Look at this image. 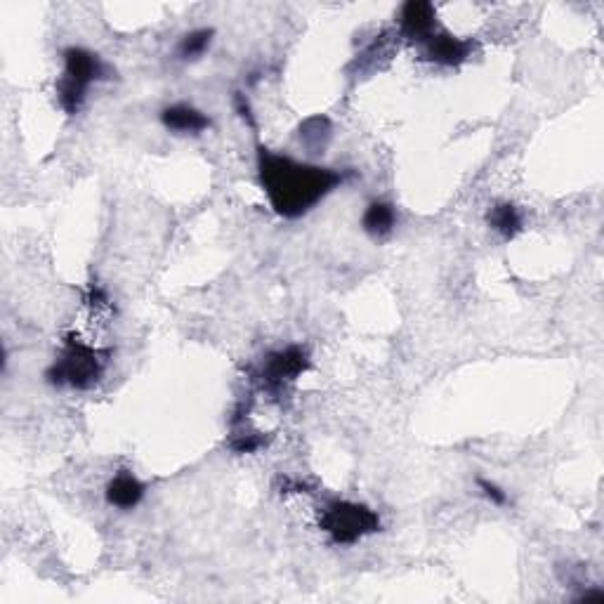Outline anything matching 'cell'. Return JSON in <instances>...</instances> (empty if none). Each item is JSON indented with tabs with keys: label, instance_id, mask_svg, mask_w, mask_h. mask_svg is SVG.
Returning a JSON list of instances; mask_svg holds the SVG:
<instances>
[{
	"label": "cell",
	"instance_id": "1",
	"mask_svg": "<svg viewBox=\"0 0 604 604\" xmlns=\"http://www.w3.org/2000/svg\"><path fill=\"white\" fill-rule=\"evenodd\" d=\"M258 175L262 192L267 194L274 213L286 220L310 213L319 201H324L350 177L345 170L293 161L265 147L258 149Z\"/></svg>",
	"mask_w": 604,
	"mask_h": 604
},
{
	"label": "cell",
	"instance_id": "2",
	"mask_svg": "<svg viewBox=\"0 0 604 604\" xmlns=\"http://www.w3.org/2000/svg\"><path fill=\"white\" fill-rule=\"evenodd\" d=\"M64 74L57 81V102L69 116H76L88 100L90 85L109 78L111 69L100 55L81 45H69L62 52Z\"/></svg>",
	"mask_w": 604,
	"mask_h": 604
},
{
	"label": "cell",
	"instance_id": "3",
	"mask_svg": "<svg viewBox=\"0 0 604 604\" xmlns=\"http://www.w3.org/2000/svg\"><path fill=\"white\" fill-rule=\"evenodd\" d=\"M107 354L97 352L95 347L81 343V340L67 338L64 350L52 361L45 371V380L55 387H71V390H90L104 373V359Z\"/></svg>",
	"mask_w": 604,
	"mask_h": 604
},
{
	"label": "cell",
	"instance_id": "4",
	"mask_svg": "<svg viewBox=\"0 0 604 604\" xmlns=\"http://www.w3.org/2000/svg\"><path fill=\"white\" fill-rule=\"evenodd\" d=\"M319 527L336 546H354L361 538L380 531V517L364 503L331 501L319 512Z\"/></svg>",
	"mask_w": 604,
	"mask_h": 604
},
{
	"label": "cell",
	"instance_id": "5",
	"mask_svg": "<svg viewBox=\"0 0 604 604\" xmlns=\"http://www.w3.org/2000/svg\"><path fill=\"white\" fill-rule=\"evenodd\" d=\"M310 369V354L300 345H288L269 352L258 369V383L267 392H281Z\"/></svg>",
	"mask_w": 604,
	"mask_h": 604
},
{
	"label": "cell",
	"instance_id": "6",
	"mask_svg": "<svg viewBox=\"0 0 604 604\" xmlns=\"http://www.w3.org/2000/svg\"><path fill=\"white\" fill-rule=\"evenodd\" d=\"M472 48L475 45L468 38H458L449 34V31H435L423 43V55L437 67H461L463 62H468Z\"/></svg>",
	"mask_w": 604,
	"mask_h": 604
},
{
	"label": "cell",
	"instance_id": "7",
	"mask_svg": "<svg viewBox=\"0 0 604 604\" xmlns=\"http://www.w3.org/2000/svg\"><path fill=\"white\" fill-rule=\"evenodd\" d=\"M397 24L404 38L423 45L437 31L435 5L428 3V0H409L399 10Z\"/></svg>",
	"mask_w": 604,
	"mask_h": 604
},
{
	"label": "cell",
	"instance_id": "8",
	"mask_svg": "<svg viewBox=\"0 0 604 604\" xmlns=\"http://www.w3.org/2000/svg\"><path fill=\"white\" fill-rule=\"evenodd\" d=\"M144 494H147V484L140 477H135L130 470L116 472L109 479L107 489H104V498L116 510H135L142 503Z\"/></svg>",
	"mask_w": 604,
	"mask_h": 604
},
{
	"label": "cell",
	"instance_id": "9",
	"mask_svg": "<svg viewBox=\"0 0 604 604\" xmlns=\"http://www.w3.org/2000/svg\"><path fill=\"white\" fill-rule=\"evenodd\" d=\"M161 123L163 128L175 135H201L213 126V121H210L208 114H203V111L185 102L170 104V107L163 109Z\"/></svg>",
	"mask_w": 604,
	"mask_h": 604
},
{
	"label": "cell",
	"instance_id": "10",
	"mask_svg": "<svg viewBox=\"0 0 604 604\" xmlns=\"http://www.w3.org/2000/svg\"><path fill=\"white\" fill-rule=\"evenodd\" d=\"M397 227V208L390 201H371L361 215V229L371 239H385Z\"/></svg>",
	"mask_w": 604,
	"mask_h": 604
},
{
	"label": "cell",
	"instance_id": "11",
	"mask_svg": "<svg viewBox=\"0 0 604 604\" xmlns=\"http://www.w3.org/2000/svg\"><path fill=\"white\" fill-rule=\"evenodd\" d=\"M487 225L489 229H494L501 239L505 241L515 239V236L524 229L522 210L512 201H498L487 210Z\"/></svg>",
	"mask_w": 604,
	"mask_h": 604
},
{
	"label": "cell",
	"instance_id": "12",
	"mask_svg": "<svg viewBox=\"0 0 604 604\" xmlns=\"http://www.w3.org/2000/svg\"><path fill=\"white\" fill-rule=\"evenodd\" d=\"M215 31L213 29H194L189 31L180 38V43H177V59H182V62H196V59H201L206 52L210 50V45H213Z\"/></svg>",
	"mask_w": 604,
	"mask_h": 604
},
{
	"label": "cell",
	"instance_id": "13",
	"mask_svg": "<svg viewBox=\"0 0 604 604\" xmlns=\"http://www.w3.org/2000/svg\"><path fill=\"white\" fill-rule=\"evenodd\" d=\"M331 140V123L324 116L307 118L300 126V142L314 151L324 149L326 142Z\"/></svg>",
	"mask_w": 604,
	"mask_h": 604
},
{
	"label": "cell",
	"instance_id": "14",
	"mask_svg": "<svg viewBox=\"0 0 604 604\" xmlns=\"http://www.w3.org/2000/svg\"><path fill=\"white\" fill-rule=\"evenodd\" d=\"M475 484H477L479 494H482L484 498H487V501H489L491 505H496V508H505V505L510 503L508 491L498 487V484H496V482H491V479H487V477H477V479H475Z\"/></svg>",
	"mask_w": 604,
	"mask_h": 604
},
{
	"label": "cell",
	"instance_id": "15",
	"mask_svg": "<svg viewBox=\"0 0 604 604\" xmlns=\"http://www.w3.org/2000/svg\"><path fill=\"white\" fill-rule=\"evenodd\" d=\"M267 444V439L260 435V432H251V435H234L232 442H229V449L234 453H255L260 451L262 446Z\"/></svg>",
	"mask_w": 604,
	"mask_h": 604
},
{
	"label": "cell",
	"instance_id": "16",
	"mask_svg": "<svg viewBox=\"0 0 604 604\" xmlns=\"http://www.w3.org/2000/svg\"><path fill=\"white\" fill-rule=\"evenodd\" d=\"M234 104H236V111H239L241 118H244V121H248V123H251V126L255 128L253 111H251V104H248V100H246V95L236 93V97H234Z\"/></svg>",
	"mask_w": 604,
	"mask_h": 604
}]
</instances>
